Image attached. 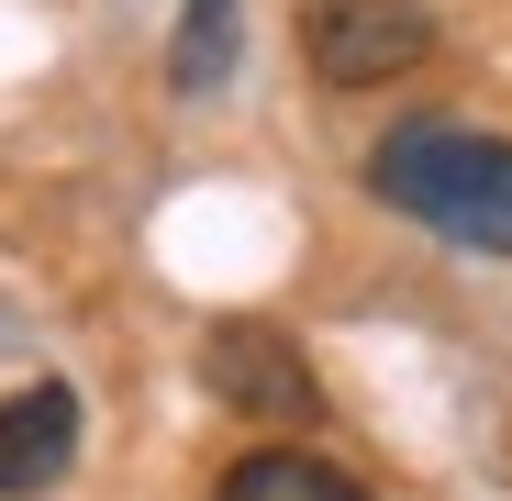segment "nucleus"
<instances>
[{
  "label": "nucleus",
  "mask_w": 512,
  "mask_h": 501,
  "mask_svg": "<svg viewBox=\"0 0 512 501\" xmlns=\"http://www.w3.org/2000/svg\"><path fill=\"white\" fill-rule=\"evenodd\" d=\"M201 390L223 412H245V424H312L323 412V390H312V368L279 323H212L201 334Z\"/></svg>",
  "instance_id": "7ed1b4c3"
},
{
  "label": "nucleus",
  "mask_w": 512,
  "mask_h": 501,
  "mask_svg": "<svg viewBox=\"0 0 512 501\" xmlns=\"http://www.w3.org/2000/svg\"><path fill=\"white\" fill-rule=\"evenodd\" d=\"M223 67H234V0H190V12H179V56H167V78H179V90H212Z\"/></svg>",
  "instance_id": "423d86ee"
},
{
  "label": "nucleus",
  "mask_w": 512,
  "mask_h": 501,
  "mask_svg": "<svg viewBox=\"0 0 512 501\" xmlns=\"http://www.w3.org/2000/svg\"><path fill=\"white\" fill-rule=\"evenodd\" d=\"M312 78H334V90H379V78L423 67V45H435V12L423 0H312Z\"/></svg>",
  "instance_id": "f03ea898"
},
{
  "label": "nucleus",
  "mask_w": 512,
  "mask_h": 501,
  "mask_svg": "<svg viewBox=\"0 0 512 501\" xmlns=\"http://www.w3.org/2000/svg\"><path fill=\"white\" fill-rule=\"evenodd\" d=\"M67 457H78V390H67V379H34V390L0 401V501L56 490Z\"/></svg>",
  "instance_id": "20e7f679"
},
{
  "label": "nucleus",
  "mask_w": 512,
  "mask_h": 501,
  "mask_svg": "<svg viewBox=\"0 0 512 501\" xmlns=\"http://www.w3.org/2000/svg\"><path fill=\"white\" fill-rule=\"evenodd\" d=\"M212 501H368L346 468H323V457H301V446H256V457H234L223 468V490Z\"/></svg>",
  "instance_id": "39448f33"
},
{
  "label": "nucleus",
  "mask_w": 512,
  "mask_h": 501,
  "mask_svg": "<svg viewBox=\"0 0 512 501\" xmlns=\"http://www.w3.org/2000/svg\"><path fill=\"white\" fill-rule=\"evenodd\" d=\"M368 190L412 223H435L446 245H479V257H512V145L468 134V123H401L368 167Z\"/></svg>",
  "instance_id": "f257e3e1"
}]
</instances>
